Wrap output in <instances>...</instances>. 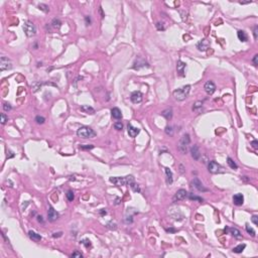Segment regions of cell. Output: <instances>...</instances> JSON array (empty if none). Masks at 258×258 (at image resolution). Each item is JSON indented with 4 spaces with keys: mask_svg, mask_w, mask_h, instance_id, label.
Segmentation results:
<instances>
[{
    "mask_svg": "<svg viewBox=\"0 0 258 258\" xmlns=\"http://www.w3.org/2000/svg\"><path fill=\"white\" fill-rule=\"evenodd\" d=\"M107 227L110 228V229H113V230H116L117 229V225L115 224V223H112V222L108 223V224H107Z\"/></svg>",
    "mask_w": 258,
    "mask_h": 258,
    "instance_id": "obj_43",
    "label": "cell"
},
{
    "mask_svg": "<svg viewBox=\"0 0 258 258\" xmlns=\"http://www.w3.org/2000/svg\"><path fill=\"white\" fill-rule=\"evenodd\" d=\"M81 149H93L94 145L93 144H86V145H81Z\"/></svg>",
    "mask_w": 258,
    "mask_h": 258,
    "instance_id": "obj_42",
    "label": "cell"
},
{
    "mask_svg": "<svg viewBox=\"0 0 258 258\" xmlns=\"http://www.w3.org/2000/svg\"><path fill=\"white\" fill-rule=\"evenodd\" d=\"M111 114H112V117L114 119H117V120L122 118V113H121L120 109L117 108V107H115V108H113V109L111 110Z\"/></svg>",
    "mask_w": 258,
    "mask_h": 258,
    "instance_id": "obj_19",
    "label": "cell"
},
{
    "mask_svg": "<svg viewBox=\"0 0 258 258\" xmlns=\"http://www.w3.org/2000/svg\"><path fill=\"white\" fill-rule=\"evenodd\" d=\"M208 169H209V171H210L211 174H220V173H223V171H224L223 168H222V166L220 165L219 163L214 160L209 162V164H208Z\"/></svg>",
    "mask_w": 258,
    "mask_h": 258,
    "instance_id": "obj_6",
    "label": "cell"
},
{
    "mask_svg": "<svg viewBox=\"0 0 258 258\" xmlns=\"http://www.w3.org/2000/svg\"><path fill=\"white\" fill-rule=\"evenodd\" d=\"M12 68V63L11 61L6 57H1L0 58V71L4 72L6 70H10Z\"/></svg>",
    "mask_w": 258,
    "mask_h": 258,
    "instance_id": "obj_7",
    "label": "cell"
},
{
    "mask_svg": "<svg viewBox=\"0 0 258 258\" xmlns=\"http://www.w3.org/2000/svg\"><path fill=\"white\" fill-rule=\"evenodd\" d=\"M187 64L186 63L181 62V61H178V64H176V71L179 73V75L181 77H185V69H186Z\"/></svg>",
    "mask_w": 258,
    "mask_h": 258,
    "instance_id": "obj_15",
    "label": "cell"
},
{
    "mask_svg": "<svg viewBox=\"0 0 258 258\" xmlns=\"http://www.w3.org/2000/svg\"><path fill=\"white\" fill-rule=\"evenodd\" d=\"M245 248H246L245 244H239L238 246H236V247L233 248V252H235V253H241V252H243V250Z\"/></svg>",
    "mask_w": 258,
    "mask_h": 258,
    "instance_id": "obj_28",
    "label": "cell"
},
{
    "mask_svg": "<svg viewBox=\"0 0 258 258\" xmlns=\"http://www.w3.org/2000/svg\"><path fill=\"white\" fill-rule=\"evenodd\" d=\"M191 154L195 160H199L201 157V151L198 145H193L191 147Z\"/></svg>",
    "mask_w": 258,
    "mask_h": 258,
    "instance_id": "obj_12",
    "label": "cell"
},
{
    "mask_svg": "<svg viewBox=\"0 0 258 258\" xmlns=\"http://www.w3.org/2000/svg\"><path fill=\"white\" fill-rule=\"evenodd\" d=\"M106 214H107V212H106V211H105L104 209H102V210H101V215H102V216H104V215H106Z\"/></svg>",
    "mask_w": 258,
    "mask_h": 258,
    "instance_id": "obj_53",
    "label": "cell"
},
{
    "mask_svg": "<svg viewBox=\"0 0 258 258\" xmlns=\"http://www.w3.org/2000/svg\"><path fill=\"white\" fill-rule=\"evenodd\" d=\"M130 187H131L132 191L135 192V193H139V192H140V187H139V186H138L137 184H135L134 181H133L132 184H130Z\"/></svg>",
    "mask_w": 258,
    "mask_h": 258,
    "instance_id": "obj_32",
    "label": "cell"
},
{
    "mask_svg": "<svg viewBox=\"0 0 258 258\" xmlns=\"http://www.w3.org/2000/svg\"><path fill=\"white\" fill-rule=\"evenodd\" d=\"M233 203L236 206L243 205V203H244V197H243V195L242 194H236V195H234V197H233Z\"/></svg>",
    "mask_w": 258,
    "mask_h": 258,
    "instance_id": "obj_16",
    "label": "cell"
},
{
    "mask_svg": "<svg viewBox=\"0 0 258 258\" xmlns=\"http://www.w3.org/2000/svg\"><path fill=\"white\" fill-rule=\"evenodd\" d=\"M144 67H148L147 63H145V62H144V61H142V60H138L137 62L134 63L133 69H135V70H139L140 68H144Z\"/></svg>",
    "mask_w": 258,
    "mask_h": 258,
    "instance_id": "obj_22",
    "label": "cell"
},
{
    "mask_svg": "<svg viewBox=\"0 0 258 258\" xmlns=\"http://www.w3.org/2000/svg\"><path fill=\"white\" fill-rule=\"evenodd\" d=\"M192 187H194L195 189H197L199 192H208V191H209L207 187H204V185L202 184V181H201L198 178H195L193 181H192Z\"/></svg>",
    "mask_w": 258,
    "mask_h": 258,
    "instance_id": "obj_8",
    "label": "cell"
},
{
    "mask_svg": "<svg viewBox=\"0 0 258 258\" xmlns=\"http://www.w3.org/2000/svg\"><path fill=\"white\" fill-rule=\"evenodd\" d=\"M251 221H252V222H253V224H254V225H256V226L258 225V217H257V216H256V215H254V216H252Z\"/></svg>",
    "mask_w": 258,
    "mask_h": 258,
    "instance_id": "obj_46",
    "label": "cell"
},
{
    "mask_svg": "<svg viewBox=\"0 0 258 258\" xmlns=\"http://www.w3.org/2000/svg\"><path fill=\"white\" fill-rule=\"evenodd\" d=\"M190 91H191V86L187 85V86H184L181 88H179V89L174 90L173 95H174V97L178 101H182V100H185L189 96Z\"/></svg>",
    "mask_w": 258,
    "mask_h": 258,
    "instance_id": "obj_2",
    "label": "cell"
},
{
    "mask_svg": "<svg viewBox=\"0 0 258 258\" xmlns=\"http://www.w3.org/2000/svg\"><path fill=\"white\" fill-rule=\"evenodd\" d=\"M77 135L81 138H84V139H88V138H93L96 136V132L93 130L92 128L88 127V126H82L78 129L77 131Z\"/></svg>",
    "mask_w": 258,
    "mask_h": 258,
    "instance_id": "obj_3",
    "label": "cell"
},
{
    "mask_svg": "<svg viewBox=\"0 0 258 258\" xmlns=\"http://www.w3.org/2000/svg\"><path fill=\"white\" fill-rule=\"evenodd\" d=\"M34 120H35V122L37 123V124H44L45 121V117H42V116H36Z\"/></svg>",
    "mask_w": 258,
    "mask_h": 258,
    "instance_id": "obj_37",
    "label": "cell"
},
{
    "mask_svg": "<svg viewBox=\"0 0 258 258\" xmlns=\"http://www.w3.org/2000/svg\"><path fill=\"white\" fill-rule=\"evenodd\" d=\"M204 89L208 95H213L216 91V85L214 84L213 81H208L204 86Z\"/></svg>",
    "mask_w": 258,
    "mask_h": 258,
    "instance_id": "obj_10",
    "label": "cell"
},
{
    "mask_svg": "<svg viewBox=\"0 0 258 258\" xmlns=\"http://www.w3.org/2000/svg\"><path fill=\"white\" fill-rule=\"evenodd\" d=\"M164 173H165V175H166V182L168 185H171L173 184V171L169 169L168 168H164Z\"/></svg>",
    "mask_w": 258,
    "mask_h": 258,
    "instance_id": "obj_20",
    "label": "cell"
},
{
    "mask_svg": "<svg viewBox=\"0 0 258 258\" xmlns=\"http://www.w3.org/2000/svg\"><path fill=\"white\" fill-rule=\"evenodd\" d=\"M164 131H165V133L168 134V135H174V128L171 127V126H166L165 129H164Z\"/></svg>",
    "mask_w": 258,
    "mask_h": 258,
    "instance_id": "obj_36",
    "label": "cell"
},
{
    "mask_svg": "<svg viewBox=\"0 0 258 258\" xmlns=\"http://www.w3.org/2000/svg\"><path fill=\"white\" fill-rule=\"evenodd\" d=\"M187 193L186 190H184V189H181V190H179L176 193L174 194V198H173V201L174 202H179V201H182L185 200L186 198H187Z\"/></svg>",
    "mask_w": 258,
    "mask_h": 258,
    "instance_id": "obj_9",
    "label": "cell"
},
{
    "mask_svg": "<svg viewBox=\"0 0 258 258\" xmlns=\"http://www.w3.org/2000/svg\"><path fill=\"white\" fill-rule=\"evenodd\" d=\"M189 198H190V200H194V201H198V202H200V203H203L204 200L200 198V197H198V196H195L193 194H190L189 195Z\"/></svg>",
    "mask_w": 258,
    "mask_h": 258,
    "instance_id": "obj_33",
    "label": "cell"
},
{
    "mask_svg": "<svg viewBox=\"0 0 258 258\" xmlns=\"http://www.w3.org/2000/svg\"><path fill=\"white\" fill-rule=\"evenodd\" d=\"M6 121H7L6 115H5L4 113H2V114H1V124H5Z\"/></svg>",
    "mask_w": 258,
    "mask_h": 258,
    "instance_id": "obj_45",
    "label": "cell"
},
{
    "mask_svg": "<svg viewBox=\"0 0 258 258\" xmlns=\"http://www.w3.org/2000/svg\"><path fill=\"white\" fill-rule=\"evenodd\" d=\"M81 111H83L84 113H87V114H94L95 113V109L89 105H83L81 107Z\"/></svg>",
    "mask_w": 258,
    "mask_h": 258,
    "instance_id": "obj_23",
    "label": "cell"
},
{
    "mask_svg": "<svg viewBox=\"0 0 258 258\" xmlns=\"http://www.w3.org/2000/svg\"><path fill=\"white\" fill-rule=\"evenodd\" d=\"M251 145L254 149H257L258 148V141L257 140H253V141L251 142Z\"/></svg>",
    "mask_w": 258,
    "mask_h": 258,
    "instance_id": "obj_49",
    "label": "cell"
},
{
    "mask_svg": "<svg viewBox=\"0 0 258 258\" xmlns=\"http://www.w3.org/2000/svg\"><path fill=\"white\" fill-rule=\"evenodd\" d=\"M32 91L35 93V92H37V91L40 89V87H41V83L40 82H35V83H33L32 84Z\"/></svg>",
    "mask_w": 258,
    "mask_h": 258,
    "instance_id": "obj_31",
    "label": "cell"
},
{
    "mask_svg": "<svg viewBox=\"0 0 258 258\" xmlns=\"http://www.w3.org/2000/svg\"><path fill=\"white\" fill-rule=\"evenodd\" d=\"M252 63H253V64H254L255 67H257V64H258V55H255V56H254V58H253V60H252Z\"/></svg>",
    "mask_w": 258,
    "mask_h": 258,
    "instance_id": "obj_48",
    "label": "cell"
},
{
    "mask_svg": "<svg viewBox=\"0 0 258 258\" xmlns=\"http://www.w3.org/2000/svg\"><path fill=\"white\" fill-rule=\"evenodd\" d=\"M209 46H210V40H208L207 39H202L201 41H199L198 44H197V49L201 51V52H205L207 51L208 49H209Z\"/></svg>",
    "mask_w": 258,
    "mask_h": 258,
    "instance_id": "obj_11",
    "label": "cell"
},
{
    "mask_svg": "<svg viewBox=\"0 0 258 258\" xmlns=\"http://www.w3.org/2000/svg\"><path fill=\"white\" fill-rule=\"evenodd\" d=\"M161 115L164 117L166 120H170L173 118V109L171 108H168V109L163 110L161 112Z\"/></svg>",
    "mask_w": 258,
    "mask_h": 258,
    "instance_id": "obj_21",
    "label": "cell"
},
{
    "mask_svg": "<svg viewBox=\"0 0 258 258\" xmlns=\"http://www.w3.org/2000/svg\"><path fill=\"white\" fill-rule=\"evenodd\" d=\"M227 163H228V165L232 168V169H237L238 168V165L236 164V162L233 160L231 157H227Z\"/></svg>",
    "mask_w": 258,
    "mask_h": 258,
    "instance_id": "obj_27",
    "label": "cell"
},
{
    "mask_svg": "<svg viewBox=\"0 0 258 258\" xmlns=\"http://www.w3.org/2000/svg\"><path fill=\"white\" fill-rule=\"evenodd\" d=\"M109 181L112 182V184H114V185H116V186H130V184H132L133 181H134V178L132 176V175H127V176H112V178H110Z\"/></svg>",
    "mask_w": 258,
    "mask_h": 258,
    "instance_id": "obj_1",
    "label": "cell"
},
{
    "mask_svg": "<svg viewBox=\"0 0 258 258\" xmlns=\"http://www.w3.org/2000/svg\"><path fill=\"white\" fill-rule=\"evenodd\" d=\"M253 34H254V39H257V37H258V26L257 25L254 26V29H253Z\"/></svg>",
    "mask_w": 258,
    "mask_h": 258,
    "instance_id": "obj_44",
    "label": "cell"
},
{
    "mask_svg": "<svg viewBox=\"0 0 258 258\" xmlns=\"http://www.w3.org/2000/svg\"><path fill=\"white\" fill-rule=\"evenodd\" d=\"M51 24H52V26L55 28V29H60V27L62 26V22H61L58 19H57V18H55V19H52Z\"/></svg>",
    "mask_w": 258,
    "mask_h": 258,
    "instance_id": "obj_29",
    "label": "cell"
},
{
    "mask_svg": "<svg viewBox=\"0 0 258 258\" xmlns=\"http://www.w3.org/2000/svg\"><path fill=\"white\" fill-rule=\"evenodd\" d=\"M37 221H39V222H41V223H44V219H42V217H41V216H37Z\"/></svg>",
    "mask_w": 258,
    "mask_h": 258,
    "instance_id": "obj_52",
    "label": "cell"
},
{
    "mask_svg": "<svg viewBox=\"0 0 258 258\" xmlns=\"http://www.w3.org/2000/svg\"><path fill=\"white\" fill-rule=\"evenodd\" d=\"M11 109H12V107H11V105H10L9 103H4L3 104V110H4V111L8 112V111H10Z\"/></svg>",
    "mask_w": 258,
    "mask_h": 258,
    "instance_id": "obj_40",
    "label": "cell"
},
{
    "mask_svg": "<svg viewBox=\"0 0 258 258\" xmlns=\"http://www.w3.org/2000/svg\"><path fill=\"white\" fill-rule=\"evenodd\" d=\"M72 257H76V258H82L83 257V254L81 253V252H79V251H75L73 254H72Z\"/></svg>",
    "mask_w": 258,
    "mask_h": 258,
    "instance_id": "obj_41",
    "label": "cell"
},
{
    "mask_svg": "<svg viewBox=\"0 0 258 258\" xmlns=\"http://www.w3.org/2000/svg\"><path fill=\"white\" fill-rule=\"evenodd\" d=\"M202 108H203V102L202 101H197L193 106V110L197 113H200Z\"/></svg>",
    "mask_w": 258,
    "mask_h": 258,
    "instance_id": "obj_26",
    "label": "cell"
},
{
    "mask_svg": "<svg viewBox=\"0 0 258 258\" xmlns=\"http://www.w3.org/2000/svg\"><path fill=\"white\" fill-rule=\"evenodd\" d=\"M66 196H67L68 201H70V202H73V200L75 199V195H74V193L72 191H68V193H67Z\"/></svg>",
    "mask_w": 258,
    "mask_h": 258,
    "instance_id": "obj_35",
    "label": "cell"
},
{
    "mask_svg": "<svg viewBox=\"0 0 258 258\" xmlns=\"http://www.w3.org/2000/svg\"><path fill=\"white\" fill-rule=\"evenodd\" d=\"M114 128L116 129V130H122L123 129V124L120 121H118V122H115L114 123Z\"/></svg>",
    "mask_w": 258,
    "mask_h": 258,
    "instance_id": "obj_39",
    "label": "cell"
},
{
    "mask_svg": "<svg viewBox=\"0 0 258 258\" xmlns=\"http://www.w3.org/2000/svg\"><path fill=\"white\" fill-rule=\"evenodd\" d=\"M130 99H131V101H132L134 104L140 103L142 101V93L141 92H139V91H135V92H133V93L131 94Z\"/></svg>",
    "mask_w": 258,
    "mask_h": 258,
    "instance_id": "obj_13",
    "label": "cell"
},
{
    "mask_svg": "<svg viewBox=\"0 0 258 258\" xmlns=\"http://www.w3.org/2000/svg\"><path fill=\"white\" fill-rule=\"evenodd\" d=\"M62 235H63V232L53 233V234H52V237H55V238H57V237H61Z\"/></svg>",
    "mask_w": 258,
    "mask_h": 258,
    "instance_id": "obj_50",
    "label": "cell"
},
{
    "mask_svg": "<svg viewBox=\"0 0 258 258\" xmlns=\"http://www.w3.org/2000/svg\"><path fill=\"white\" fill-rule=\"evenodd\" d=\"M28 236H29V238L31 239V240L35 241V242H39V241L41 240V236L39 234H37V233L33 232V231H29L28 232Z\"/></svg>",
    "mask_w": 258,
    "mask_h": 258,
    "instance_id": "obj_24",
    "label": "cell"
},
{
    "mask_svg": "<svg viewBox=\"0 0 258 258\" xmlns=\"http://www.w3.org/2000/svg\"><path fill=\"white\" fill-rule=\"evenodd\" d=\"M162 24H163V23H160V22H157V23H156V27H157L158 30H164V29H165V27L162 25Z\"/></svg>",
    "mask_w": 258,
    "mask_h": 258,
    "instance_id": "obj_47",
    "label": "cell"
},
{
    "mask_svg": "<svg viewBox=\"0 0 258 258\" xmlns=\"http://www.w3.org/2000/svg\"><path fill=\"white\" fill-rule=\"evenodd\" d=\"M190 142H191V138H190L189 134L182 135V137H181L180 142H179V145H178V148H179L181 153H182V154H186L187 153Z\"/></svg>",
    "mask_w": 258,
    "mask_h": 258,
    "instance_id": "obj_4",
    "label": "cell"
},
{
    "mask_svg": "<svg viewBox=\"0 0 258 258\" xmlns=\"http://www.w3.org/2000/svg\"><path fill=\"white\" fill-rule=\"evenodd\" d=\"M23 30L25 32L26 36L31 37L33 35H35V33H36V27L31 21L25 20L24 23H23Z\"/></svg>",
    "mask_w": 258,
    "mask_h": 258,
    "instance_id": "obj_5",
    "label": "cell"
},
{
    "mask_svg": "<svg viewBox=\"0 0 258 258\" xmlns=\"http://www.w3.org/2000/svg\"><path fill=\"white\" fill-rule=\"evenodd\" d=\"M47 218H49V221H51V222H55V221L58 218V213L52 208V207H50V209H49Z\"/></svg>",
    "mask_w": 258,
    "mask_h": 258,
    "instance_id": "obj_14",
    "label": "cell"
},
{
    "mask_svg": "<svg viewBox=\"0 0 258 258\" xmlns=\"http://www.w3.org/2000/svg\"><path fill=\"white\" fill-rule=\"evenodd\" d=\"M127 128H128V134L130 137H135V136H137V134L140 132V129L136 128V127H133L130 123L128 124Z\"/></svg>",
    "mask_w": 258,
    "mask_h": 258,
    "instance_id": "obj_17",
    "label": "cell"
},
{
    "mask_svg": "<svg viewBox=\"0 0 258 258\" xmlns=\"http://www.w3.org/2000/svg\"><path fill=\"white\" fill-rule=\"evenodd\" d=\"M85 19H86V21H87V25H88V24H90V22H91L90 17H88V16H86V17H85Z\"/></svg>",
    "mask_w": 258,
    "mask_h": 258,
    "instance_id": "obj_51",
    "label": "cell"
},
{
    "mask_svg": "<svg viewBox=\"0 0 258 258\" xmlns=\"http://www.w3.org/2000/svg\"><path fill=\"white\" fill-rule=\"evenodd\" d=\"M237 36H238V39L241 40V41H247L248 40V35L246 34L245 31H243V30H239L237 32Z\"/></svg>",
    "mask_w": 258,
    "mask_h": 258,
    "instance_id": "obj_25",
    "label": "cell"
},
{
    "mask_svg": "<svg viewBox=\"0 0 258 258\" xmlns=\"http://www.w3.org/2000/svg\"><path fill=\"white\" fill-rule=\"evenodd\" d=\"M39 8L40 9V10H42L44 12H49V11H50V8H49V6H47L46 4H44V3H40V4H39Z\"/></svg>",
    "mask_w": 258,
    "mask_h": 258,
    "instance_id": "obj_34",
    "label": "cell"
},
{
    "mask_svg": "<svg viewBox=\"0 0 258 258\" xmlns=\"http://www.w3.org/2000/svg\"><path fill=\"white\" fill-rule=\"evenodd\" d=\"M225 231H229V233L232 236H234L235 238H241L242 237L241 232L239 231L238 229H236V228H225Z\"/></svg>",
    "mask_w": 258,
    "mask_h": 258,
    "instance_id": "obj_18",
    "label": "cell"
},
{
    "mask_svg": "<svg viewBox=\"0 0 258 258\" xmlns=\"http://www.w3.org/2000/svg\"><path fill=\"white\" fill-rule=\"evenodd\" d=\"M81 244L85 245V247H87V248H89V247H91V241L89 239H84L81 241Z\"/></svg>",
    "mask_w": 258,
    "mask_h": 258,
    "instance_id": "obj_38",
    "label": "cell"
},
{
    "mask_svg": "<svg viewBox=\"0 0 258 258\" xmlns=\"http://www.w3.org/2000/svg\"><path fill=\"white\" fill-rule=\"evenodd\" d=\"M245 228H246V231L248 232V234H250L252 237H255V236H256V232H255V230H254L253 228H251V227L249 226V224H246Z\"/></svg>",
    "mask_w": 258,
    "mask_h": 258,
    "instance_id": "obj_30",
    "label": "cell"
}]
</instances>
